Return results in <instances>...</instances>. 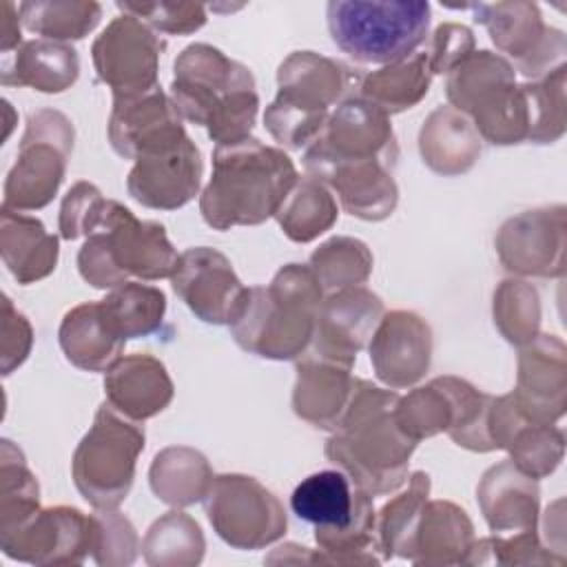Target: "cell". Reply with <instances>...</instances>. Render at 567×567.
<instances>
[{"label": "cell", "instance_id": "6da1fadb", "mask_svg": "<svg viewBox=\"0 0 567 567\" xmlns=\"http://www.w3.org/2000/svg\"><path fill=\"white\" fill-rule=\"evenodd\" d=\"M399 394L365 379L354 381L350 403L326 441V456L350 481L374 496L396 492L408 478L416 441L394 419Z\"/></svg>", "mask_w": 567, "mask_h": 567}, {"label": "cell", "instance_id": "7a4b0ae2", "mask_svg": "<svg viewBox=\"0 0 567 567\" xmlns=\"http://www.w3.org/2000/svg\"><path fill=\"white\" fill-rule=\"evenodd\" d=\"M171 100L182 120L206 126L217 146L248 140L259 111L250 69L206 42L188 44L175 58Z\"/></svg>", "mask_w": 567, "mask_h": 567}, {"label": "cell", "instance_id": "3957f363", "mask_svg": "<svg viewBox=\"0 0 567 567\" xmlns=\"http://www.w3.org/2000/svg\"><path fill=\"white\" fill-rule=\"evenodd\" d=\"M297 179L288 153L255 137L215 146L213 175L202 190L199 213L215 230L264 224L277 215Z\"/></svg>", "mask_w": 567, "mask_h": 567}, {"label": "cell", "instance_id": "277c9868", "mask_svg": "<svg viewBox=\"0 0 567 567\" xmlns=\"http://www.w3.org/2000/svg\"><path fill=\"white\" fill-rule=\"evenodd\" d=\"M323 288L310 266L288 264L268 286H252L241 315L230 323L237 346L272 361L301 357L312 343Z\"/></svg>", "mask_w": 567, "mask_h": 567}, {"label": "cell", "instance_id": "5b68a950", "mask_svg": "<svg viewBox=\"0 0 567 567\" xmlns=\"http://www.w3.org/2000/svg\"><path fill=\"white\" fill-rule=\"evenodd\" d=\"M359 78L346 64L315 51H295L277 69V97L264 113L268 133L301 151L323 131L332 106L350 97Z\"/></svg>", "mask_w": 567, "mask_h": 567}, {"label": "cell", "instance_id": "8992f818", "mask_svg": "<svg viewBox=\"0 0 567 567\" xmlns=\"http://www.w3.org/2000/svg\"><path fill=\"white\" fill-rule=\"evenodd\" d=\"M177 259L162 224L142 221L126 206L109 199L97 230L78 252V270L93 288L113 290L131 277L146 281L171 277Z\"/></svg>", "mask_w": 567, "mask_h": 567}, {"label": "cell", "instance_id": "52a82bcc", "mask_svg": "<svg viewBox=\"0 0 567 567\" xmlns=\"http://www.w3.org/2000/svg\"><path fill=\"white\" fill-rule=\"evenodd\" d=\"M326 22L348 58L385 66L416 53L427 38L432 9L423 0H332Z\"/></svg>", "mask_w": 567, "mask_h": 567}, {"label": "cell", "instance_id": "ba28073f", "mask_svg": "<svg viewBox=\"0 0 567 567\" xmlns=\"http://www.w3.org/2000/svg\"><path fill=\"white\" fill-rule=\"evenodd\" d=\"M445 95L452 109L472 117L481 140L496 146L527 142V95L507 58L487 49L474 51L447 73Z\"/></svg>", "mask_w": 567, "mask_h": 567}, {"label": "cell", "instance_id": "9c48e42d", "mask_svg": "<svg viewBox=\"0 0 567 567\" xmlns=\"http://www.w3.org/2000/svg\"><path fill=\"white\" fill-rule=\"evenodd\" d=\"M144 441V427L137 421L126 419L109 403L97 408L93 425L71 458L73 483L91 507L115 509L128 496Z\"/></svg>", "mask_w": 567, "mask_h": 567}, {"label": "cell", "instance_id": "30bf717a", "mask_svg": "<svg viewBox=\"0 0 567 567\" xmlns=\"http://www.w3.org/2000/svg\"><path fill=\"white\" fill-rule=\"evenodd\" d=\"M73 124L53 109L29 115L18 159L4 179L2 208L29 213L44 208L58 193L73 151Z\"/></svg>", "mask_w": 567, "mask_h": 567}, {"label": "cell", "instance_id": "8fae6325", "mask_svg": "<svg viewBox=\"0 0 567 567\" xmlns=\"http://www.w3.org/2000/svg\"><path fill=\"white\" fill-rule=\"evenodd\" d=\"M454 9H470L474 20L487 29L496 49L514 60V71H520L527 80L545 78L565 66V33L543 22L538 4L514 0L472 2Z\"/></svg>", "mask_w": 567, "mask_h": 567}, {"label": "cell", "instance_id": "7c38bea8", "mask_svg": "<svg viewBox=\"0 0 567 567\" xmlns=\"http://www.w3.org/2000/svg\"><path fill=\"white\" fill-rule=\"evenodd\" d=\"M217 536L235 549H261L286 534L279 498L246 474H217L204 498Z\"/></svg>", "mask_w": 567, "mask_h": 567}, {"label": "cell", "instance_id": "4fadbf2b", "mask_svg": "<svg viewBox=\"0 0 567 567\" xmlns=\"http://www.w3.org/2000/svg\"><path fill=\"white\" fill-rule=\"evenodd\" d=\"M383 162L396 166L399 144L390 115L361 95L346 97L328 117L321 135L306 148L303 168L346 162Z\"/></svg>", "mask_w": 567, "mask_h": 567}, {"label": "cell", "instance_id": "5bb4252c", "mask_svg": "<svg viewBox=\"0 0 567 567\" xmlns=\"http://www.w3.org/2000/svg\"><path fill=\"white\" fill-rule=\"evenodd\" d=\"M166 42L140 18L122 13L95 38L91 58L97 78L111 86L113 97L146 93L157 84L159 58Z\"/></svg>", "mask_w": 567, "mask_h": 567}, {"label": "cell", "instance_id": "9a60e30c", "mask_svg": "<svg viewBox=\"0 0 567 567\" xmlns=\"http://www.w3.org/2000/svg\"><path fill=\"white\" fill-rule=\"evenodd\" d=\"M7 556L38 565L82 563L95 547L97 520L75 507L38 509L20 525L0 532Z\"/></svg>", "mask_w": 567, "mask_h": 567}, {"label": "cell", "instance_id": "2e32d148", "mask_svg": "<svg viewBox=\"0 0 567 567\" xmlns=\"http://www.w3.org/2000/svg\"><path fill=\"white\" fill-rule=\"evenodd\" d=\"M494 246L507 272L520 277H563L567 246V213L563 204L543 206L509 217Z\"/></svg>", "mask_w": 567, "mask_h": 567}, {"label": "cell", "instance_id": "e0dca14e", "mask_svg": "<svg viewBox=\"0 0 567 567\" xmlns=\"http://www.w3.org/2000/svg\"><path fill=\"white\" fill-rule=\"evenodd\" d=\"M171 284L188 310L213 326H230L241 315L250 290L239 281L226 255L208 246L184 250Z\"/></svg>", "mask_w": 567, "mask_h": 567}, {"label": "cell", "instance_id": "ac0fdd59", "mask_svg": "<svg viewBox=\"0 0 567 567\" xmlns=\"http://www.w3.org/2000/svg\"><path fill=\"white\" fill-rule=\"evenodd\" d=\"M202 173V153L186 135L168 148L140 155L126 177V190L146 208L175 210L197 195Z\"/></svg>", "mask_w": 567, "mask_h": 567}, {"label": "cell", "instance_id": "d6986e66", "mask_svg": "<svg viewBox=\"0 0 567 567\" xmlns=\"http://www.w3.org/2000/svg\"><path fill=\"white\" fill-rule=\"evenodd\" d=\"M184 137L182 115L162 86L128 97H113L109 142L120 157L135 162L140 155L168 148Z\"/></svg>", "mask_w": 567, "mask_h": 567}, {"label": "cell", "instance_id": "ffe728a7", "mask_svg": "<svg viewBox=\"0 0 567 567\" xmlns=\"http://www.w3.org/2000/svg\"><path fill=\"white\" fill-rule=\"evenodd\" d=\"M370 363L381 383L392 390L423 379L432 361V330L410 310L385 312L368 343Z\"/></svg>", "mask_w": 567, "mask_h": 567}, {"label": "cell", "instance_id": "44dd1931", "mask_svg": "<svg viewBox=\"0 0 567 567\" xmlns=\"http://www.w3.org/2000/svg\"><path fill=\"white\" fill-rule=\"evenodd\" d=\"M520 412L536 423H556L565 414L567 348L556 334H536L518 352L516 390Z\"/></svg>", "mask_w": 567, "mask_h": 567}, {"label": "cell", "instance_id": "7402d4cb", "mask_svg": "<svg viewBox=\"0 0 567 567\" xmlns=\"http://www.w3.org/2000/svg\"><path fill=\"white\" fill-rule=\"evenodd\" d=\"M489 436L494 450H507L509 461L536 481L549 476L565 454L563 430L554 423H536L527 419L512 392L492 399Z\"/></svg>", "mask_w": 567, "mask_h": 567}, {"label": "cell", "instance_id": "603a6c76", "mask_svg": "<svg viewBox=\"0 0 567 567\" xmlns=\"http://www.w3.org/2000/svg\"><path fill=\"white\" fill-rule=\"evenodd\" d=\"M354 361L308 348L297 361L292 410L299 419L321 430H334L350 403Z\"/></svg>", "mask_w": 567, "mask_h": 567}, {"label": "cell", "instance_id": "cb8c5ba5", "mask_svg": "<svg viewBox=\"0 0 567 567\" xmlns=\"http://www.w3.org/2000/svg\"><path fill=\"white\" fill-rule=\"evenodd\" d=\"M383 315V301L368 288L350 286L334 290L321 303L308 348L357 361V352L370 343Z\"/></svg>", "mask_w": 567, "mask_h": 567}, {"label": "cell", "instance_id": "d4e9b609", "mask_svg": "<svg viewBox=\"0 0 567 567\" xmlns=\"http://www.w3.org/2000/svg\"><path fill=\"white\" fill-rule=\"evenodd\" d=\"M538 481L520 472L509 458L489 467L476 487L478 507L494 536L536 529Z\"/></svg>", "mask_w": 567, "mask_h": 567}, {"label": "cell", "instance_id": "484cf974", "mask_svg": "<svg viewBox=\"0 0 567 567\" xmlns=\"http://www.w3.org/2000/svg\"><path fill=\"white\" fill-rule=\"evenodd\" d=\"M394 166L383 162H346L321 166L308 177L337 190L343 210L363 221L388 219L399 202V188L392 177Z\"/></svg>", "mask_w": 567, "mask_h": 567}, {"label": "cell", "instance_id": "4316f807", "mask_svg": "<svg viewBox=\"0 0 567 567\" xmlns=\"http://www.w3.org/2000/svg\"><path fill=\"white\" fill-rule=\"evenodd\" d=\"M173 381L164 363L151 354L117 359L104 377L106 403L131 421H146L173 401Z\"/></svg>", "mask_w": 567, "mask_h": 567}, {"label": "cell", "instance_id": "83f0119b", "mask_svg": "<svg viewBox=\"0 0 567 567\" xmlns=\"http://www.w3.org/2000/svg\"><path fill=\"white\" fill-rule=\"evenodd\" d=\"M474 540L465 509L450 501H425L405 558L414 565H465Z\"/></svg>", "mask_w": 567, "mask_h": 567}, {"label": "cell", "instance_id": "f1b7e54d", "mask_svg": "<svg viewBox=\"0 0 567 567\" xmlns=\"http://www.w3.org/2000/svg\"><path fill=\"white\" fill-rule=\"evenodd\" d=\"M80 75L78 51L66 42L29 40L2 62L4 86H31L40 93H62Z\"/></svg>", "mask_w": 567, "mask_h": 567}, {"label": "cell", "instance_id": "f546056e", "mask_svg": "<svg viewBox=\"0 0 567 567\" xmlns=\"http://www.w3.org/2000/svg\"><path fill=\"white\" fill-rule=\"evenodd\" d=\"M419 151L423 164L445 177L467 173L481 155V137L463 113L452 106L434 109L421 126Z\"/></svg>", "mask_w": 567, "mask_h": 567}, {"label": "cell", "instance_id": "4dcf8cb0", "mask_svg": "<svg viewBox=\"0 0 567 567\" xmlns=\"http://www.w3.org/2000/svg\"><path fill=\"white\" fill-rule=\"evenodd\" d=\"M58 252V237L47 233L40 219L2 208L0 255L18 284L27 286L49 277L55 270Z\"/></svg>", "mask_w": 567, "mask_h": 567}, {"label": "cell", "instance_id": "1f68e13d", "mask_svg": "<svg viewBox=\"0 0 567 567\" xmlns=\"http://www.w3.org/2000/svg\"><path fill=\"white\" fill-rule=\"evenodd\" d=\"M60 348L69 363L86 372H106L122 359L126 341L106 326L100 301H86L71 308L58 330Z\"/></svg>", "mask_w": 567, "mask_h": 567}, {"label": "cell", "instance_id": "d6a6232c", "mask_svg": "<svg viewBox=\"0 0 567 567\" xmlns=\"http://www.w3.org/2000/svg\"><path fill=\"white\" fill-rule=\"evenodd\" d=\"M213 470L206 456L193 447H166L155 454L148 483L153 494L173 507H188L206 498L213 485Z\"/></svg>", "mask_w": 567, "mask_h": 567}, {"label": "cell", "instance_id": "836d02e7", "mask_svg": "<svg viewBox=\"0 0 567 567\" xmlns=\"http://www.w3.org/2000/svg\"><path fill=\"white\" fill-rule=\"evenodd\" d=\"M430 82L432 69L427 51H419L368 73L359 82V95L379 106L383 113L394 115L416 106L427 95Z\"/></svg>", "mask_w": 567, "mask_h": 567}, {"label": "cell", "instance_id": "e575fe53", "mask_svg": "<svg viewBox=\"0 0 567 567\" xmlns=\"http://www.w3.org/2000/svg\"><path fill=\"white\" fill-rule=\"evenodd\" d=\"M100 310L111 332L122 341H128L159 330L166 312V297L155 286L126 281L100 299Z\"/></svg>", "mask_w": 567, "mask_h": 567}, {"label": "cell", "instance_id": "d590c367", "mask_svg": "<svg viewBox=\"0 0 567 567\" xmlns=\"http://www.w3.org/2000/svg\"><path fill=\"white\" fill-rule=\"evenodd\" d=\"M337 215V202L330 190L321 182L306 175L297 179L275 217L290 241L308 244L330 230Z\"/></svg>", "mask_w": 567, "mask_h": 567}, {"label": "cell", "instance_id": "8d00e7d4", "mask_svg": "<svg viewBox=\"0 0 567 567\" xmlns=\"http://www.w3.org/2000/svg\"><path fill=\"white\" fill-rule=\"evenodd\" d=\"M27 31L44 40L69 42L89 35L102 18V4L93 0H29L18 7Z\"/></svg>", "mask_w": 567, "mask_h": 567}, {"label": "cell", "instance_id": "74e56055", "mask_svg": "<svg viewBox=\"0 0 567 567\" xmlns=\"http://www.w3.org/2000/svg\"><path fill=\"white\" fill-rule=\"evenodd\" d=\"M427 494L430 476L425 472H414L408 481V489H403L381 507V512L377 514L374 534L379 551H383V558H405Z\"/></svg>", "mask_w": 567, "mask_h": 567}, {"label": "cell", "instance_id": "f35d334b", "mask_svg": "<svg viewBox=\"0 0 567 567\" xmlns=\"http://www.w3.org/2000/svg\"><path fill=\"white\" fill-rule=\"evenodd\" d=\"M372 264L370 248L354 237H332L310 255V270L328 292L365 284Z\"/></svg>", "mask_w": 567, "mask_h": 567}, {"label": "cell", "instance_id": "ab89813d", "mask_svg": "<svg viewBox=\"0 0 567 567\" xmlns=\"http://www.w3.org/2000/svg\"><path fill=\"white\" fill-rule=\"evenodd\" d=\"M142 549L151 565H197L204 554V536L188 514L168 512L151 525Z\"/></svg>", "mask_w": 567, "mask_h": 567}, {"label": "cell", "instance_id": "60d3db41", "mask_svg": "<svg viewBox=\"0 0 567 567\" xmlns=\"http://www.w3.org/2000/svg\"><path fill=\"white\" fill-rule=\"evenodd\" d=\"M494 326L512 346L529 343L540 328L538 290L523 279H505L494 292Z\"/></svg>", "mask_w": 567, "mask_h": 567}, {"label": "cell", "instance_id": "b9f144b4", "mask_svg": "<svg viewBox=\"0 0 567 567\" xmlns=\"http://www.w3.org/2000/svg\"><path fill=\"white\" fill-rule=\"evenodd\" d=\"M0 532H4L40 509L38 481L27 467L22 452L7 439L2 441L0 454Z\"/></svg>", "mask_w": 567, "mask_h": 567}, {"label": "cell", "instance_id": "7bdbcfd3", "mask_svg": "<svg viewBox=\"0 0 567 567\" xmlns=\"http://www.w3.org/2000/svg\"><path fill=\"white\" fill-rule=\"evenodd\" d=\"M529 109V137L534 144H554L565 135V66L523 84Z\"/></svg>", "mask_w": 567, "mask_h": 567}, {"label": "cell", "instance_id": "ee69618b", "mask_svg": "<svg viewBox=\"0 0 567 567\" xmlns=\"http://www.w3.org/2000/svg\"><path fill=\"white\" fill-rule=\"evenodd\" d=\"M117 9L171 35L195 33L208 20L206 7L199 2H117Z\"/></svg>", "mask_w": 567, "mask_h": 567}, {"label": "cell", "instance_id": "f6af8a7d", "mask_svg": "<svg viewBox=\"0 0 567 567\" xmlns=\"http://www.w3.org/2000/svg\"><path fill=\"white\" fill-rule=\"evenodd\" d=\"M106 202L97 186L89 182H78L69 188L60 206V237L73 241L78 237H89L97 230Z\"/></svg>", "mask_w": 567, "mask_h": 567}, {"label": "cell", "instance_id": "bcb514c9", "mask_svg": "<svg viewBox=\"0 0 567 567\" xmlns=\"http://www.w3.org/2000/svg\"><path fill=\"white\" fill-rule=\"evenodd\" d=\"M97 536L93 556L100 565H131L137 554V536L128 518L115 509H97Z\"/></svg>", "mask_w": 567, "mask_h": 567}, {"label": "cell", "instance_id": "7dc6e473", "mask_svg": "<svg viewBox=\"0 0 567 567\" xmlns=\"http://www.w3.org/2000/svg\"><path fill=\"white\" fill-rule=\"evenodd\" d=\"M476 51V40L470 27L458 22H443L432 33V44L427 51L432 75L450 73L465 58Z\"/></svg>", "mask_w": 567, "mask_h": 567}, {"label": "cell", "instance_id": "c3c4849f", "mask_svg": "<svg viewBox=\"0 0 567 567\" xmlns=\"http://www.w3.org/2000/svg\"><path fill=\"white\" fill-rule=\"evenodd\" d=\"M33 343V332L22 312H18L11 299L2 297V330H0V348H2V374H11L13 368L24 363Z\"/></svg>", "mask_w": 567, "mask_h": 567}, {"label": "cell", "instance_id": "681fc988", "mask_svg": "<svg viewBox=\"0 0 567 567\" xmlns=\"http://www.w3.org/2000/svg\"><path fill=\"white\" fill-rule=\"evenodd\" d=\"M2 53L9 55V51L20 47V16L18 9L11 2L2 4Z\"/></svg>", "mask_w": 567, "mask_h": 567}]
</instances>
